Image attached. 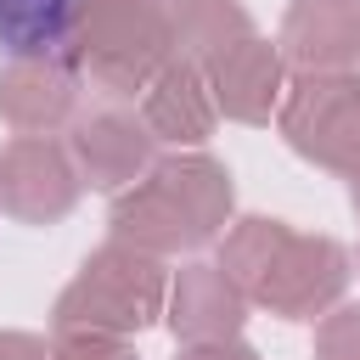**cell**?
Segmentation results:
<instances>
[{
	"mask_svg": "<svg viewBox=\"0 0 360 360\" xmlns=\"http://www.w3.org/2000/svg\"><path fill=\"white\" fill-rule=\"evenodd\" d=\"M0 118L17 135H56L79 118V68L62 51L11 56L0 68Z\"/></svg>",
	"mask_w": 360,
	"mask_h": 360,
	"instance_id": "ba28073f",
	"label": "cell"
},
{
	"mask_svg": "<svg viewBox=\"0 0 360 360\" xmlns=\"http://www.w3.org/2000/svg\"><path fill=\"white\" fill-rule=\"evenodd\" d=\"M281 141L343 180H360V73H292L276 107Z\"/></svg>",
	"mask_w": 360,
	"mask_h": 360,
	"instance_id": "5b68a950",
	"label": "cell"
},
{
	"mask_svg": "<svg viewBox=\"0 0 360 360\" xmlns=\"http://www.w3.org/2000/svg\"><path fill=\"white\" fill-rule=\"evenodd\" d=\"M276 51L292 73H338L360 62V0H292Z\"/></svg>",
	"mask_w": 360,
	"mask_h": 360,
	"instance_id": "30bf717a",
	"label": "cell"
},
{
	"mask_svg": "<svg viewBox=\"0 0 360 360\" xmlns=\"http://www.w3.org/2000/svg\"><path fill=\"white\" fill-rule=\"evenodd\" d=\"M51 360H135L124 338H96V332H56Z\"/></svg>",
	"mask_w": 360,
	"mask_h": 360,
	"instance_id": "2e32d148",
	"label": "cell"
},
{
	"mask_svg": "<svg viewBox=\"0 0 360 360\" xmlns=\"http://www.w3.org/2000/svg\"><path fill=\"white\" fill-rule=\"evenodd\" d=\"M112 242L141 248L152 259L197 253L231 225V174L202 146L158 158L135 186L112 191Z\"/></svg>",
	"mask_w": 360,
	"mask_h": 360,
	"instance_id": "7a4b0ae2",
	"label": "cell"
},
{
	"mask_svg": "<svg viewBox=\"0 0 360 360\" xmlns=\"http://www.w3.org/2000/svg\"><path fill=\"white\" fill-rule=\"evenodd\" d=\"M79 163L51 135H11L0 146V208L22 225H56L79 208Z\"/></svg>",
	"mask_w": 360,
	"mask_h": 360,
	"instance_id": "8992f818",
	"label": "cell"
},
{
	"mask_svg": "<svg viewBox=\"0 0 360 360\" xmlns=\"http://www.w3.org/2000/svg\"><path fill=\"white\" fill-rule=\"evenodd\" d=\"M315 360H360V304H338L315 326Z\"/></svg>",
	"mask_w": 360,
	"mask_h": 360,
	"instance_id": "9a60e30c",
	"label": "cell"
},
{
	"mask_svg": "<svg viewBox=\"0 0 360 360\" xmlns=\"http://www.w3.org/2000/svg\"><path fill=\"white\" fill-rule=\"evenodd\" d=\"M79 0H0V51L6 56H45L62 51Z\"/></svg>",
	"mask_w": 360,
	"mask_h": 360,
	"instance_id": "5bb4252c",
	"label": "cell"
},
{
	"mask_svg": "<svg viewBox=\"0 0 360 360\" xmlns=\"http://www.w3.org/2000/svg\"><path fill=\"white\" fill-rule=\"evenodd\" d=\"M68 152H73L84 186H96V191H124V186H135V180L158 163V135L146 129L141 112H129V107L112 101V107H96V112H79V118H73Z\"/></svg>",
	"mask_w": 360,
	"mask_h": 360,
	"instance_id": "52a82bcc",
	"label": "cell"
},
{
	"mask_svg": "<svg viewBox=\"0 0 360 360\" xmlns=\"http://www.w3.org/2000/svg\"><path fill=\"white\" fill-rule=\"evenodd\" d=\"M202 79H208L214 112H225L236 124H270V112L281 107V90H287V56L270 39L248 34L231 51H219L202 68Z\"/></svg>",
	"mask_w": 360,
	"mask_h": 360,
	"instance_id": "9c48e42d",
	"label": "cell"
},
{
	"mask_svg": "<svg viewBox=\"0 0 360 360\" xmlns=\"http://www.w3.org/2000/svg\"><path fill=\"white\" fill-rule=\"evenodd\" d=\"M0 360H51V349L34 332H0Z\"/></svg>",
	"mask_w": 360,
	"mask_h": 360,
	"instance_id": "ac0fdd59",
	"label": "cell"
},
{
	"mask_svg": "<svg viewBox=\"0 0 360 360\" xmlns=\"http://www.w3.org/2000/svg\"><path fill=\"white\" fill-rule=\"evenodd\" d=\"M174 360H259L242 338H219V343H186Z\"/></svg>",
	"mask_w": 360,
	"mask_h": 360,
	"instance_id": "e0dca14e",
	"label": "cell"
},
{
	"mask_svg": "<svg viewBox=\"0 0 360 360\" xmlns=\"http://www.w3.org/2000/svg\"><path fill=\"white\" fill-rule=\"evenodd\" d=\"M354 214H360V180H354Z\"/></svg>",
	"mask_w": 360,
	"mask_h": 360,
	"instance_id": "d6986e66",
	"label": "cell"
},
{
	"mask_svg": "<svg viewBox=\"0 0 360 360\" xmlns=\"http://www.w3.org/2000/svg\"><path fill=\"white\" fill-rule=\"evenodd\" d=\"M219 270L236 281L248 309H270L281 321H315L349 287L343 242L292 231L287 219L264 214H248L219 236Z\"/></svg>",
	"mask_w": 360,
	"mask_h": 360,
	"instance_id": "6da1fadb",
	"label": "cell"
},
{
	"mask_svg": "<svg viewBox=\"0 0 360 360\" xmlns=\"http://www.w3.org/2000/svg\"><path fill=\"white\" fill-rule=\"evenodd\" d=\"M163 309H169V332L180 343H219V338H236L248 321V298L236 292V281L219 264H180Z\"/></svg>",
	"mask_w": 360,
	"mask_h": 360,
	"instance_id": "8fae6325",
	"label": "cell"
},
{
	"mask_svg": "<svg viewBox=\"0 0 360 360\" xmlns=\"http://www.w3.org/2000/svg\"><path fill=\"white\" fill-rule=\"evenodd\" d=\"M141 118H146V129H152L163 146H174V152L202 146V141L214 135V118H219L202 68L169 56V62L158 68V79L141 90Z\"/></svg>",
	"mask_w": 360,
	"mask_h": 360,
	"instance_id": "7c38bea8",
	"label": "cell"
},
{
	"mask_svg": "<svg viewBox=\"0 0 360 360\" xmlns=\"http://www.w3.org/2000/svg\"><path fill=\"white\" fill-rule=\"evenodd\" d=\"M163 298H169L163 259L124 248V242H107L62 287L51 326L56 332H96V338H135L163 315Z\"/></svg>",
	"mask_w": 360,
	"mask_h": 360,
	"instance_id": "277c9868",
	"label": "cell"
},
{
	"mask_svg": "<svg viewBox=\"0 0 360 360\" xmlns=\"http://www.w3.org/2000/svg\"><path fill=\"white\" fill-rule=\"evenodd\" d=\"M253 34V17L242 0H169V39L180 62L208 68L219 51Z\"/></svg>",
	"mask_w": 360,
	"mask_h": 360,
	"instance_id": "4fadbf2b",
	"label": "cell"
},
{
	"mask_svg": "<svg viewBox=\"0 0 360 360\" xmlns=\"http://www.w3.org/2000/svg\"><path fill=\"white\" fill-rule=\"evenodd\" d=\"M62 56L112 101H135L174 56L169 0H79Z\"/></svg>",
	"mask_w": 360,
	"mask_h": 360,
	"instance_id": "3957f363",
	"label": "cell"
}]
</instances>
